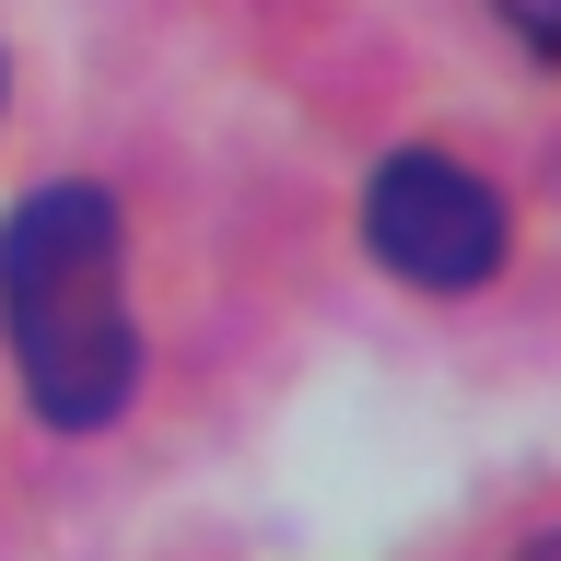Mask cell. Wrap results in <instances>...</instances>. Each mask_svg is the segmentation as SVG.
Instances as JSON below:
<instances>
[{
	"instance_id": "cell-3",
	"label": "cell",
	"mask_w": 561,
	"mask_h": 561,
	"mask_svg": "<svg viewBox=\"0 0 561 561\" xmlns=\"http://www.w3.org/2000/svg\"><path fill=\"white\" fill-rule=\"evenodd\" d=\"M491 12H503V24L538 47V59H561V0H491Z\"/></svg>"
},
{
	"instance_id": "cell-4",
	"label": "cell",
	"mask_w": 561,
	"mask_h": 561,
	"mask_svg": "<svg viewBox=\"0 0 561 561\" xmlns=\"http://www.w3.org/2000/svg\"><path fill=\"white\" fill-rule=\"evenodd\" d=\"M515 561H561V538H538V550H515Z\"/></svg>"
},
{
	"instance_id": "cell-1",
	"label": "cell",
	"mask_w": 561,
	"mask_h": 561,
	"mask_svg": "<svg viewBox=\"0 0 561 561\" xmlns=\"http://www.w3.org/2000/svg\"><path fill=\"white\" fill-rule=\"evenodd\" d=\"M117 280H129V234L94 175H59L0 222V328H12L35 421L59 433H105L140 386V328Z\"/></svg>"
},
{
	"instance_id": "cell-2",
	"label": "cell",
	"mask_w": 561,
	"mask_h": 561,
	"mask_svg": "<svg viewBox=\"0 0 561 561\" xmlns=\"http://www.w3.org/2000/svg\"><path fill=\"white\" fill-rule=\"evenodd\" d=\"M363 245L410 293H480L503 270L515 222H503V187L468 175L456 152H386L375 187H363Z\"/></svg>"
}]
</instances>
